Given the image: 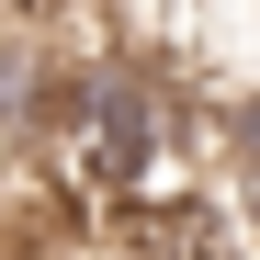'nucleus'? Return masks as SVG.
<instances>
[{
  "mask_svg": "<svg viewBox=\"0 0 260 260\" xmlns=\"http://www.w3.org/2000/svg\"><path fill=\"white\" fill-rule=\"evenodd\" d=\"M57 158V181L79 204H102V215H136L158 192H192V124H181V91H170V68L147 46H91V57H68L57 79V113H46V136H34Z\"/></svg>",
  "mask_w": 260,
  "mask_h": 260,
  "instance_id": "1",
  "label": "nucleus"
}]
</instances>
